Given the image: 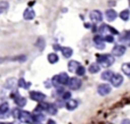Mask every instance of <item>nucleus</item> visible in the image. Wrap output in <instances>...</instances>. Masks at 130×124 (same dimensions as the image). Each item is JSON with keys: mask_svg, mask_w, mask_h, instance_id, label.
<instances>
[{"mask_svg": "<svg viewBox=\"0 0 130 124\" xmlns=\"http://www.w3.org/2000/svg\"><path fill=\"white\" fill-rule=\"evenodd\" d=\"M97 91H98V93L101 96H106L111 92V86H108V84H106V83L101 84V86L98 87V89H97Z\"/></svg>", "mask_w": 130, "mask_h": 124, "instance_id": "obj_8", "label": "nucleus"}, {"mask_svg": "<svg viewBox=\"0 0 130 124\" xmlns=\"http://www.w3.org/2000/svg\"><path fill=\"white\" fill-rule=\"evenodd\" d=\"M94 43L98 48H104V38L102 35H96L94 38Z\"/></svg>", "mask_w": 130, "mask_h": 124, "instance_id": "obj_15", "label": "nucleus"}, {"mask_svg": "<svg viewBox=\"0 0 130 124\" xmlns=\"http://www.w3.org/2000/svg\"><path fill=\"white\" fill-rule=\"evenodd\" d=\"M114 63V58L111 55H98L97 56V64L101 67H108Z\"/></svg>", "mask_w": 130, "mask_h": 124, "instance_id": "obj_1", "label": "nucleus"}, {"mask_svg": "<svg viewBox=\"0 0 130 124\" xmlns=\"http://www.w3.org/2000/svg\"><path fill=\"white\" fill-rule=\"evenodd\" d=\"M16 80L15 79H9L8 81L6 82V88L7 89H11V88H14L15 87V84H16Z\"/></svg>", "mask_w": 130, "mask_h": 124, "instance_id": "obj_27", "label": "nucleus"}, {"mask_svg": "<svg viewBox=\"0 0 130 124\" xmlns=\"http://www.w3.org/2000/svg\"><path fill=\"white\" fill-rule=\"evenodd\" d=\"M56 77H57V80H58V82H59L61 86H64V84L69 83L70 77H69V75H67L66 73H61V74L56 75Z\"/></svg>", "mask_w": 130, "mask_h": 124, "instance_id": "obj_9", "label": "nucleus"}, {"mask_svg": "<svg viewBox=\"0 0 130 124\" xmlns=\"http://www.w3.org/2000/svg\"><path fill=\"white\" fill-rule=\"evenodd\" d=\"M121 124H130V120H128V118H126V120L122 121Z\"/></svg>", "mask_w": 130, "mask_h": 124, "instance_id": "obj_32", "label": "nucleus"}, {"mask_svg": "<svg viewBox=\"0 0 130 124\" xmlns=\"http://www.w3.org/2000/svg\"><path fill=\"white\" fill-rule=\"evenodd\" d=\"M17 83H18V87H20V88H24V89H29L30 86H31V83H30V82H25L24 79H20Z\"/></svg>", "mask_w": 130, "mask_h": 124, "instance_id": "obj_23", "label": "nucleus"}, {"mask_svg": "<svg viewBox=\"0 0 130 124\" xmlns=\"http://www.w3.org/2000/svg\"><path fill=\"white\" fill-rule=\"evenodd\" d=\"M76 107H78V101H76V100H69V101L66 102V108L69 109V111H73Z\"/></svg>", "mask_w": 130, "mask_h": 124, "instance_id": "obj_21", "label": "nucleus"}, {"mask_svg": "<svg viewBox=\"0 0 130 124\" xmlns=\"http://www.w3.org/2000/svg\"><path fill=\"white\" fill-rule=\"evenodd\" d=\"M113 74H114V73H113L112 71H105V72L102 73V79L105 80V81H111Z\"/></svg>", "mask_w": 130, "mask_h": 124, "instance_id": "obj_19", "label": "nucleus"}, {"mask_svg": "<svg viewBox=\"0 0 130 124\" xmlns=\"http://www.w3.org/2000/svg\"><path fill=\"white\" fill-rule=\"evenodd\" d=\"M10 124H20V123H18V122H11Z\"/></svg>", "mask_w": 130, "mask_h": 124, "instance_id": "obj_35", "label": "nucleus"}, {"mask_svg": "<svg viewBox=\"0 0 130 124\" xmlns=\"http://www.w3.org/2000/svg\"><path fill=\"white\" fill-rule=\"evenodd\" d=\"M129 6H130V0H129Z\"/></svg>", "mask_w": 130, "mask_h": 124, "instance_id": "obj_38", "label": "nucleus"}, {"mask_svg": "<svg viewBox=\"0 0 130 124\" xmlns=\"http://www.w3.org/2000/svg\"><path fill=\"white\" fill-rule=\"evenodd\" d=\"M47 124H56V122H55V121H53V120H49L47 122Z\"/></svg>", "mask_w": 130, "mask_h": 124, "instance_id": "obj_33", "label": "nucleus"}, {"mask_svg": "<svg viewBox=\"0 0 130 124\" xmlns=\"http://www.w3.org/2000/svg\"><path fill=\"white\" fill-rule=\"evenodd\" d=\"M124 52H126V47H124V46H121V45L115 46V47L112 49V55L113 56H117V57L122 56Z\"/></svg>", "mask_w": 130, "mask_h": 124, "instance_id": "obj_6", "label": "nucleus"}, {"mask_svg": "<svg viewBox=\"0 0 130 124\" xmlns=\"http://www.w3.org/2000/svg\"><path fill=\"white\" fill-rule=\"evenodd\" d=\"M45 112L50 115H55L57 113V107L53 104H46V108H45Z\"/></svg>", "mask_w": 130, "mask_h": 124, "instance_id": "obj_11", "label": "nucleus"}, {"mask_svg": "<svg viewBox=\"0 0 130 124\" xmlns=\"http://www.w3.org/2000/svg\"><path fill=\"white\" fill-rule=\"evenodd\" d=\"M122 72L126 75L130 76V63H124L123 65H122Z\"/></svg>", "mask_w": 130, "mask_h": 124, "instance_id": "obj_26", "label": "nucleus"}, {"mask_svg": "<svg viewBox=\"0 0 130 124\" xmlns=\"http://www.w3.org/2000/svg\"><path fill=\"white\" fill-rule=\"evenodd\" d=\"M9 111V105L7 102H2L0 105V116H5V114L8 113Z\"/></svg>", "mask_w": 130, "mask_h": 124, "instance_id": "obj_17", "label": "nucleus"}, {"mask_svg": "<svg viewBox=\"0 0 130 124\" xmlns=\"http://www.w3.org/2000/svg\"><path fill=\"white\" fill-rule=\"evenodd\" d=\"M62 54L65 58H70V57L73 55V50L71 49L70 47H65V48H62Z\"/></svg>", "mask_w": 130, "mask_h": 124, "instance_id": "obj_16", "label": "nucleus"}, {"mask_svg": "<svg viewBox=\"0 0 130 124\" xmlns=\"http://www.w3.org/2000/svg\"><path fill=\"white\" fill-rule=\"evenodd\" d=\"M8 2L7 1H0V14H4L8 10Z\"/></svg>", "mask_w": 130, "mask_h": 124, "instance_id": "obj_24", "label": "nucleus"}, {"mask_svg": "<svg viewBox=\"0 0 130 124\" xmlns=\"http://www.w3.org/2000/svg\"><path fill=\"white\" fill-rule=\"evenodd\" d=\"M30 98L34 101L41 102L46 99V95H43L42 92H38V91H32V92H30Z\"/></svg>", "mask_w": 130, "mask_h": 124, "instance_id": "obj_4", "label": "nucleus"}, {"mask_svg": "<svg viewBox=\"0 0 130 124\" xmlns=\"http://www.w3.org/2000/svg\"><path fill=\"white\" fill-rule=\"evenodd\" d=\"M104 41H106V42H113L114 41V38H113L112 35H105L104 36Z\"/></svg>", "mask_w": 130, "mask_h": 124, "instance_id": "obj_30", "label": "nucleus"}, {"mask_svg": "<svg viewBox=\"0 0 130 124\" xmlns=\"http://www.w3.org/2000/svg\"><path fill=\"white\" fill-rule=\"evenodd\" d=\"M120 18L123 20H128L130 18V11L129 10H122L120 13Z\"/></svg>", "mask_w": 130, "mask_h": 124, "instance_id": "obj_25", "label": "nucleus"}, {"mask_svg": "<svg viewBox=\"0 0 130 124\" xmlns=\"http://www.w3.org/2000/svg\"><path fill=\"white\" fill-rule=\"evenodd\" d=\"M34 16H36V13H34V10H33V9H31V8L25 9L24 14H23V17H24L25 19H27V20L33 19Z\"/></svg>", "mask_w": 130, "mask_h": 124, "instance_id": "obj_10", "label": "nucleus"}, {"mask_svg": "<svg viewBox=\"0 0 130 124\" xmlns=\"http://www.w3.org/2000/svg\"><path fill=\"white\" fill-rule=\"evenodd\" d=\"M69 71L70 72H75L76 70H78V67H80V64H79V61H76V60H71L69 63Z\"/></svg>", "mask_w": 130, "mask_h": 124, "instance_id": "obj_14", "label": "nucleus"}, {"mask_svg": "<svg viewBox=\"0 0 130 124\" xmlns=\"http://www.w3.org/2000/svg\"><path fill=\"white\" fill-rule=\"evenodd\" d=\"M32 117H33V121L36 123H41V121L45 120V116H43L42 114L40 113V112H38V113H34L33 115H32Z\"/></svg>", "mask_w": 130, "mask_h": 124, "instance_id": "obj_20", "label": "nucleus"}, {"mask_svg": "<svg viewBox=\"0 0 130 124\" xmlns=\"http://www.w3.org/2000/svg\"><path fill=\"white\" fill-rule=\"evenodd\" d=\"M89 17H90V19H91V22H94V23L102 22V19H103V15H102V13L99 10H92V11H90Z\"/></svg>", "mask_w": 130, "mask_h": 124, "instance_id": "obj_5", "label": "nucleus"}, {"mask_svg": "<svg viewBox=\"0 0 130 124\" xmlns=\"http://www.w3.org/2000/svg\"><path fill=\"white\" fill-rule=\"evenodd\" d=\"M37 46H38V47L40 48V50H42V49H43V40H42V39H39L38 42H37Z\"/></svg>", "mask_w": 130, "mask_h": 124, "instance_id": "obj_31", "label": "nucleus"}, {"mask_svg": "<svg viewBox=\"0 0 130 124\" xmlns=\"http://www.w3.org/2000/svg\"><path fill=\"white\" fill-rule=\"evenodd\" d=\"M117 16H118V14L115 13V10H113V9L106 10V18H107V20H110V22L114 20L115 18H117Z\"/></svg>", "mask_w": 130, "mask_h": 124, "instance_id": "obj_13", "label": "nucleus"}, {"mask_svg": "<svg viewBox=\"0 0 130 124\" xmlns=\"http://www.w3.org/2000/svg\"><path fill=\"white\" fill-rule=\"evenodd\" d=\"M48 61H49L50 64H55L58 61V56H57L56 54H54V52H52V54L48 55Z\"/></svg>", "mask_w": 130, "mask_h": 124, "instance_id": "obj_22", "label": "nucleus"}, {"mask_svg": "<svg viewBox=\"0 0 130 124\" xmlns=\"http://www.w3.org/2000/svg\"><path fill=\"white\" fill-rule=\"evenodd\" d=\"M34 124H42V123H34Z\"/></svg>", "mask_w": 130, "mask_h": 124, "instance_id": "obj_37", "label": "nucleus"}, {"mask_svg": "<svg viewBox=\"0 0 130 124\" xmlns=\"http://www.w3.org/2000/svg\"><path fill=\"white\" fill-rule=\"evenodd\" d=\"M18 120L20 122L22 123H26V124H34V121H33V117L32 115L29 113V112H25V111H20L18 113Z\"/></svg>", "mask_w": 130, "mask_h": 124, "instance_id": "obj_2", "label": "nucleus"}, {"mask_svg": "<svg viewBox=\"0 0 130 124\" xmlns=\"http://www.w3.org/2000/svg\"><path fill=\"white\" fill-rule=\"evenodd\" d=\"M13 97H14V100H15V102H16V105H17V106L23 107V106H25V105H26V99H25L24 97H21L20 95H18V96H13Z\"/></svg>", "mask_w": 130, "mask_h": 124, "instance_id": "obj_12", "label": "nucleus"}, {"mask_svg": "<svg viewBox=\"0 0 130 124\" xmlns=\"http://www.w3.org/2000/svg\"><path fill=\"white\" fill-rule=\"evenodd\" d=\"M0 124H10V123H1V122H0Z\"/></svg>", "mask_w": 130, "mask_h": 124, "instance_id": "obj_36", "label": "nucleus"}, {"mask_svg": "<svg viewBox=\"0 0 130 124\" xmlns=\"http://www.w3.org/2000/svg\"><path fill=\"white\" fill-rule=\"evenodd\" d=\"M50 87H52V86H50L49 82H46V88H50Z\"/></svg>", "mask_w": 130, "mask_h": 124, "instance_id": "obj_34", "label": "nucleus"}, {"mask_svg": "<svg viewBox=\"0 0 130 124\" xmlns=\"http://www.w3.org/2000/svg\"><path fill=\"white\" fill-rule=\"evenodd\" d=\"M111 83L114 87H120L123 83V76L121 74H113L112 79H111Z\"/></svg>", "mask_w": 130, "mask_h": 124, "instance_id": "obj_7", "label": "nucleus"}, {"mask_svg": "<svg viewBox=\"0 0 130 124\" xmlns=\"http://www.w3.org/2000/svg\"><path fill=\"white\" fill-rule=\"evenodd\" d=\"M70 89L72 90H78L81 87V80L78 79V77H72V79L69 80V83H67Z\"/></svg>", "mask_w": 130, "mask_h": 124, "instance_id": "obj_3", "label": "nucleus"}, {"mask_svg": "<svg viewBox=\"0 0 130 124\" xmlns=\"http://www.w3.org/2000/svg\"><path fill=\"white\" fill-rule=\"evenodd\" d=\"M62 98H63L64 100H69L70 98H71V92H69V91H65V92H63V96H62Z\"/></svg>", "mask_w": 130, "mask_h": 124, "instance_id": "obj_29", "label": "nucleus"}, {"mask_svg": "<svg viewBox=\"0 0 130 124\" xmlns=\"http://www.w3.org/2000/svg\"><path fill=\"white\" fill-rule=\"evenodd\" d=\"M76 75H79V76H83L86 73V68L83 67V66H80V67H78V70L75 71Z\"/></svg>", "mask_w": 130, "mask_h": 124, "instance_id": "obj_28", "label": "nucleus"}, {"mask_svg": "<svg viewBox=\"0 0 130 124\" xmlns=\"http://www.w3.org/2000/svg\"><path fill=\"white\" fill-rule=\"evenodd\" d=\"M99 70H101V66H99L97 63H92L91 65L89 66V72L91 73V74H96V73H98Z\"/></svg>", "mask_w": 130, "mask_h": 124, "instance_id": "obj_18", "label": "nucleus"}]
</instances>
